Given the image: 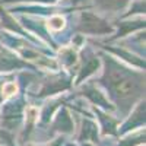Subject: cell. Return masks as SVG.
Masks as SVG:
<instances>
[{"label":"cell","mask_w":146,"mask_h":146,"mask_svg":"<svg viewBox=\"0 0 146 146\" xmlns=\"http://www.w3.org/2000/svg\"><path fill=\"white\" fill-rule=\"evenodd\" d=\"M83 95H86L91 102L96 104L98 107H101L104 110H114V107L110 104V101L104 98V94H101L100 91H96L94 86H85L83 88Z\"/></svg>","instance_id":"6"},{"label":"cell","mask_w":146,"mask_h":146,"mask_svg":"<svg viewBox=\"0 0 146 146\" xmlns=\"http://www.w3.org/2000/svg\"><path fill=\"white\" fill-rule=\"evenodd\" d=\"M62 145H63V137H57L56 140L48 142V143H44V145H34V143H29L28 146H62Z\"/></svg>","instance_id":"11"},{"label":"cell","mask_w":146,"mask_h":146,"mask_svg":"<svg viewBox=\"0 0 146 146\" xmlns=\"http://www.w3.org/2000/svg\"><path fill=\"white\" fill-rule=\"evenodd\" d=\"M78 140L79 142H88V140L96 142L98 140V127H96V124L92 120H88V118L82 120V129H80V135Z\"/></svg>","instance_id":"5"},{"label":"cell","mask_w":146,"mask_h":146,"mask_svg":"<svg viewBox=\"0 0 146 146\" xmlns=\"http://www.w3.org/2000/svg\"><path fill=\"white\" fill-rule=\"evenodd\" d=\"M105 60V70L100 79L101 85L107 88L111 100L120 107L126 105L127 110H131V104L135 98H140L145 91V76L142 72L136 73L127 69L120 67V64L113 60V57H104Z\"/></svg>","instance_id":"1"},{"label":"cell","mask_w":146,"mask_h":146,"mask_svg":"<svg viewBox=\"0 0 146 146\" xmlns=\"http://www.w3.org/2000/svg\"><path fill=\"white\" fill-rule=\"evenodd\" d=\"M129 2L130 0H94L95 6L101 12H118Z\"/></svg>","instance_id":"8"},{"label":"cell","mask_w":146,"mask_h":146,"mask_svg":"<svg viewBox=\"0 0 146 146\" xmlns=\"http://www.w3.org/2000/svg\"><path fill=\"white\" fill-rule=\"evenodd\" d=\"M66 25V21L64 18H62L60 15H53L47 19V28L48 31H53V32H57L60 29H63Z\"/></svg>","instance_id":"10"},{"label":"cell","mask_w":146,"mask_h":146,"mask_svg":"<svg viewBox=\"0 0 146 146\" xmlns=\"http://www.w3.org/2000/svg\"><path fill=\"white\" fill-rule=\"evenodd\" d=\"M95 113L100 115V120L102 121L101 123V130H102V135L104 136H117V131L120 127V121L113 118L111 115H108L105 113H101L100 110L95 108Z\"/></svg>","instance_id":"4"},{"label":"cell","mask_w":146,"mask_h":146,"mask_svg":"<svg viewBox=\"0 0 146 146\" xmlns=\"http://www.w3.org/2000/svg\"><path fill=\"white\" fill-rule=\"evenodd\" d=\"M28 64L21 62L19 58L13 57V56H7L0 53V72H10V70H15V69H22V67H27Z\"/></svg>","instance_id":"7"},{"label":"cell","mask_w":146,"mask_h":146,"mask_svg":"<svg viewBox=\"0 0 146 146\" xmlns=\"http://www.w3.org/2000/svg\"><path fill=\"white\" fill-rule=\"evenodd\" d=\"M78 62V53L73 47H67L63 48L62 53H60V63L66 67H70Z\"/></svg>","instance_id":"9"},{"label":"cell","mask_w":146,"mask_h":146,"mask_svg":"<svg viewBox=\"0 0 146 146\" xmlns=\"http://www.w3.org/2000/svg\"><path fill=\"white\" fill-rule=\"evenodd\" d=\"M78 29L82 34H89V35H107L111 34L114 28L108 25V22L104 21L101 16L92 13V12H82Z\"/></svg>","instance_id":"2"},{"label":"cell","mask_w":146,"mask_h":146,"mask_svg":"<svg viewBox=\"0 0 146 146\" xmlns=\"http://www.w3.org/2000/svg\"><path fill=\"white\" fill-rule=\"evenodd\" d=\"M145 129V101H139L137 107L133 110V115L130 114V118H127L124 121V124L118 127L117 135L124 136L126 133L135 130V129Z\"/></svg>","instance_id":"3"},{"label":"cell","mask_w":146,"mask_h":146,"mask_svg":"<svg viewBox=\"0 0 146 146\" xmlns=\"http://www.w3.org/2000/svg\"><path fill=\"white\" fill-rule=\"evenodd\" d=\"M23 2H38V3H54L57 0H23Z\"/></svg>","instance_id":"12"}]
</instances>
